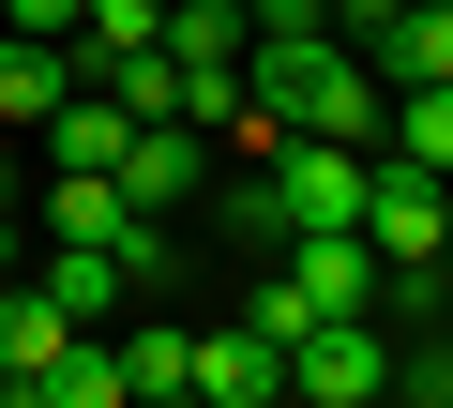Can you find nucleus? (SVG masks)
<instances>
[{
  "instance_id": "aec40b11",
  "label": "nucleus",
  "mask_w": 453,
  "mask_h": 408,
  "mask_svg": "<svg viewBox=\"0 0 453 408\" xmlns=\"http://www.w3.org/2000/svg\"><path fill=\"white\" fill-rule=\"evenodd\" d=\"M166 408H211V393H166Z\"/></svg>"
},
{
  "instance_id": "f257e3e1",
  "label": "nucleus",
  "mask_w": 453,
  "mask_h": 408,
  "mask_svg": "<svg viewBox=\"0 0 453 408\" xmlns=\"http://www.w3.org/2000/svg\"><path fill=\"white\" fill-rule=\"evenodd\" d=\"M363 181H378V151H348V136H273V151H257V181H242V242L363 227Z\"/></svg>"
},
{
  "instance_id": "39448f33",
  "label": "nucleus",
  "mask_w": 453,
  "mask_h": 408,
  "mask_svg": "<svg viewBox=\"0 0 453 408\" xmlns=\"http://www.w3.org/2000/svg\"><path fill=\"white\" fill-rule=\"evenodd\" d=\"M61 348H76V318L46 288H0V408H61Z\"/></svg>"
},
{
  "instance_id": "f8f14e48",
  "label": "nucleus",
  "mask_w": 453,
  "mask_h": 408,
  "mask_svg": "<svg viewBox=\"0 0 453 408\" xmlns=\"http://www.w3.org/2000/svg\"><path fill=\"white\" fill-rule=\"evenodd\" d=\"M378 151H393V166H438V181H453V76H438V91H393V106H378Z\"/></svg>"
},
{
  "instance_id": "7ed1b4c3",
  "label": "nucleus",
  "mask_w": 453,
  "mask_h": 408,
  "mask_svg": "<svg viewBox=\"0 0 453 408\" xmlns=\"http://www.w3.org/2000/svg\"><path fill=\"white\" fill-rule=\"evenodd\" d=\"M46 242H106L136 288H166V212H136L106 166H61V181H46Z\"/></svg>"
},
{
  "instance_id": "6ab92c4d",
  "label": "nucleus",
  "mask_w": 453,
  "mask_h": 408,
  "mask_svg": "<svg viewBox=\"0 0 453 408\" xmlns=\"http://www.w3.org/2000/svg\"><path fill=\"white\" fill-rule=\"evenodd\" d=\"M438 273H453V227H438Z\"/></svg>"
},
{
  "instance_id": "4468645a",
  "label": "nucleus",
  "mask_w": 453,
  "mask_h": 408,
  "mask_svg": "<svg viewBox=\"0 0 453 408\" xmlns=\"http://www.w3.org/2000/svg\"><path fill=\"white\" fill-rule=\"evenodd\" d=\"M121 136H136V121H121L106 91H76V106L46 121V151H61V166H121Z\"/></svg>"
},
{
  "instance_id": "9d476101",
  "label": "nucleus",
  "mask_w": 453,
  "mask_h": 408,
  "mask_svg": "<svg viewBox=\"0 0 453 408\" xmlns=\"http://www.w3.org/2000/svg\"><path fill=\"white\" fill-rule=\"evenodd\" d=\"M91 91H106L121 121H181V61H166V46H106V61H91Z\"/></svg>"
},
{
  "instance_id": "a211bd4d",
  "label": "nucleus",
  "mask_w": 453,
  "mask_h": 408,
  "mask_svg": "<svg viewBox=\"0 0 453 408\" xmlns=\"http://www.w3.org/2000/svg\"><path fill=\"white\" fill-rule=\"evenodd\" d=\"M303 408H393V393H303Z\"/></svg>"
},
{
  "instance_id": "1a4fd4ad",
  "label": "nucleus",
  "mask_w": 453,
  "mask_h": 408,
  "mask_svg": "<svg viewBox=\"0 0 453 408\" xmlns=\"http://www.w3.org/2000/svg\"><path fill=\"white\" fill-rule=\"evenodd\" d=\"M31 288H46V303H61V318H76V333H106V318H121V303H136V273H121V258H106V242H46V273H31Z\"/></svg>"
},
{
  "instance_id": "423d86ee",
  "label": "nucleus",
  "mask_w": 453,
  "mask_h": 408,
  "mask_svg": "<svg viewBox=\"0 0 453 408\" xmlns=\"http://www.w3.org/2000/svg\"><path fill=\"white\" fill-rule=\"evenodd\" d=\"M76 91H91V76H76V46H31V31H0V136H46Z\"/></svg>"
},
{
  "instance_id": "20e7f679",
  "label": "nucleus",
  "mask_w": 453,
  "mask_h": 408,
  "mask_svg": "<svg viewBox=\"0 0 453 408\" xmlns=\"http://www.w3.org/2000/svg\"><path fill=\"white\" fill-rule=\"evenodd\" d=\"M303 393H393V333H378V303L288 333V408H303Z\"/></svg>"
},
{
  "instance_id": "ddd939ff",
  "label": "nucleus",
  "mask_w": 453,
  "mask_h": 408,
  "mask_svg": "<svg viewBox=\"0 0 453 408\" xmlns=\"http://www.w3.org/2000/svg\"><path fill=\"white\" fill-rule=\"evenodd\" d=\"M106 46H166V0H76V76Z\"/></svg>"
},
{
  "instance_id": "6e6552de",
  "label": "nucleus",
  "mask_w": 453,
  "mask_h": 408,
  "mask_svg": "<svg viewBox=\"0 0 453 408\" xmlns=\"http://www.w3.org/2000/svg\"><path fill=\"white\" fill-rule=\"evenodd\" d=\"M196 393L211 408H288V348L273 333H196Z\"/></svg>"
},
{
  "instance_id": "0eeeda50",
  "label": "nucleus",
  "mask_w": 453,
  "mask_h": 408,
  "mask_svg": "<svg viewBox=\"0 0 453 408\" xmlns=\"http://www.w3.org/2000/svg\"><path fill=\"white\" fill-rule=\"evenodd\" d=\"M106 181L136 196V212H166V196H196V181H211V136H196V121H136Z\"/></svg>"
},
{
  "instance_id": "f03ea898",
  "label": "nucleus",
  "mask_w": 453,
  "mask_h": 408,
  "mask_svg": "<svg viewBox=\"0 0 453 408\" xmlns=\"http://www.w3.org/2000/svg\"><path fill=\"white\" fill-rule=\"evenodd\" d=\"M438 227H453V181H438V166H393V151H378V181H363V242H378L393 303H453V273H438Z\"/></svg>"
},
{
  "instance_id": "9b49d317",
  "label": "nucleus",
  "mask_w": 453,
  "mask_h": 408,
  "mask_svg": "<svg viewBox=\"0 0 453 408\" xmlns=\"http://www.w3.org/2000/svg\"><path fill=\"white\" fill-rule=\"evenodd\" d=\"M121 393H136V408L196 393V333H181V318H136V333H121Z\"/></svg>"
},
{
  "instance_id": "dca6fc26",
  "label": "nucleus",
  "mask_w": 453,
  "mask_h": 408,
  "mask_svg": "<svg viewBox=\"0 0 453 408\" xmlns=\"http://www.w3.org/2000/svg\"><path fill=\"white\" fill-rule=\"evenodd\" d=\"M393 408H453V348H438V333L393 348Z\"/></svg>"
},
{
  "instance_id": "f3484780",
  "label": "nucleus",
  "mask_w": 453,
  "mask_h": 408,
  "mask_svg": "<svg viewBox=\"0 0 453 408\" xmlns=\"http://www.w3.org/2000/svg\"><path fill=\"white\" fill-rule=\"evenodd\" d=\"M0 31H31V46H76V0H0Z\"/></svg>"
},
{
  "instance_id": "2eb2a0df",
  "label": "nucleus",
  "mask_w": 453,
  "mask_h": 408,
  "mask_svg": "<svg viewBox=\"0 0 453 408\" xmlns=\"http://www.w3.org/2000/svg\"><path fill=\"white\" fill-rule=\"evenodd\" d=\"M61 408H136V393H121V333H76V348H61Z\"/></svg>"
}]
</instances>
